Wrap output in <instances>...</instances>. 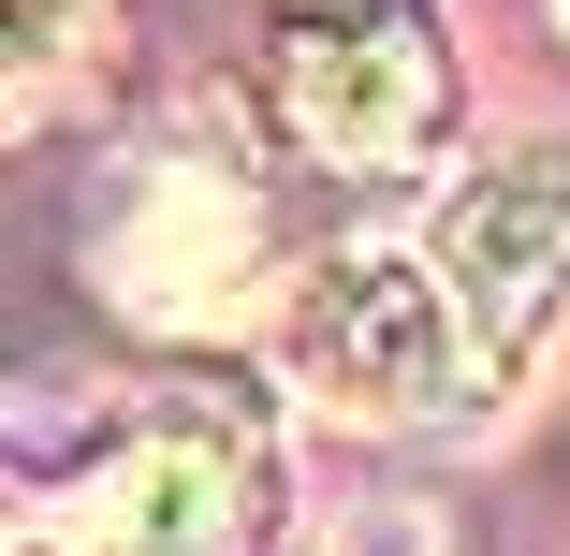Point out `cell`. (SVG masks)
Here are the masks:
<instances>
[{
  "instance_id": "obj_1",
  "label": "cell",
  "mask_w": 570,
  "mask_h": 556,
  "mask_svg": "<svg viewBox=\"0 0 570 556\" xmlns=\"http://www.w3.org/2000/svg\"><path fill=\"white\" fill-rule=\"evenodd\" d=\"M59 556H249L264 542V439L219 396H132L45 484Z\"/></svg>"
},
{
  "instance_id": "obj_2",
  "label": "cell",
  "mask_w": 570,
  "mask_h": 556,
  "mask_svg": "<svg viewBox=\"0 0 570 556\" xmlns=\"http://www.w3.org/2000/svg\"><path fill=\"white\" fill-rule=\"evenodd\" d=\"M278 45V118L336 176H395L453 133V59L424 0H264Z\"/></svg>"
},
{
  "instance_id": "obj_3",
  "label": "cell",
  "mask_w": 570,
  "mask_h": 556,
  "mask_svg": "<svg viewBox=\"0 0 570 556\" xmlns=\"http://www.w3.org/2000/svg\"><path fill=\"white\" fill-rule=\"evenodd\" d=\"M88 264L147 338H219L264 279V191L235 176V147H147L88 220Z\"/></svg>"
},
{
  "instance_id": "obj_4",
  "label": "cell",
  "mask_w": 570,
  "mask_h": 556,
  "mask_svg": "<svg viewBox=\"0 0 570 556\" xmlns=\"http://www.w3.org/2000/svg\"><path fill=\"white\" fill-rule=\"evenodd\" d=\"M293 381L322 410H352V425H439V410H483V352H469V322H453V293L424 279V250H352V264H322L307 308H293Z\"/></svg>"
},
{
  "instance_id": "obj_5",
  "label": "cell",
  "mask_w": 570,
  "mask_h": 556,
  "mask_svg": "<svg viewBox=\"0 0 570 556\" xmlns=\"http://www.w3.org/2000/svg\"><path fill=\"white\" fill-rule=\"evenodd\" d=\"M424 279L453 293L483 381H512L556 322H570V147H512V162H483L469 191L424 220Z\"/></svg>"
},
{
  "instance_id": "obj_6",
  "label": "cell",
  "mask_w": 570,
  "mask_h": 556,
  "mask_svg": "<svg viewBox=\"0 0 570 556\" xmlns=\"http://www.w3.org/2000/svg\"><path fill=\"white\" fill-rule=\"evenodd\" d=\"M88 16H102V0H0V118H16V103L88 45Z\"/></svg>"
},
{
  "instance_id": "obj_7",
  "label": "cell",
  "mask_w": 570,
  "mask_h": 556,
  "mask_svg": "<svg viewBox=\"0 0 570 556\" xmlns=\"http://www.w3.org/2000/svg\"><path fill=\"white\" fill-rule=\"evenodd\" d=\"M352 556H439V542H424V513H366V527H352Z\"/></svg>"
},
{
  "instance_id": "obj_8",
  "label": "cell",
  "mask_w": 570,
  "mask_h": 556,
  "mask_svg": "<svg viewBox=\"0 0 570 556\" xmlns=\"http://www.w3.org/2000/svg\"><path fill=\"white\" fill-rule=\"evenodd\" d=\"M0 556H30V513H16V498H0Z\"/></svg>"
},
{
  "instance_id": "obj_9",
  "label": "cell",
  "mask_w": 570,
  "mask_h": 556,
  "mask_svg": "<svg viewBox=\"0 0 570 556\" xmlns=\"http://www.w3.org/2000/svg\"><path fill=\"white\" fill-rule=\"evenodd\" d=\"M556 30H570V0H556Z\"/></svg>"
}]
</instances>
